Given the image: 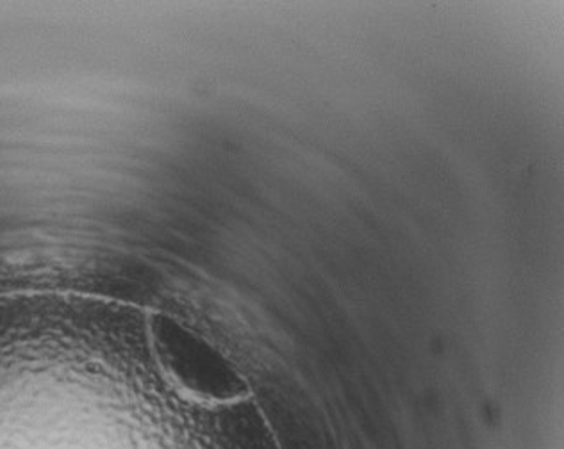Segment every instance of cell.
Instances as JSON below:
<instances>
[{"label":"cell","instance_id":"1","mask_svg":"<svg viewBox=\"0 0 564 449\" xmlns=\"http://www.w3.org/2000/svg\"><path fill=\"white\" fill-rule=\"evenodd\" d=\"M163 339L170 362L186 384L207 394H231L240 387L226 362L195 337L169 325Z\"/></svg>","mask_w":564,"mask_h":449}]
</instances>
